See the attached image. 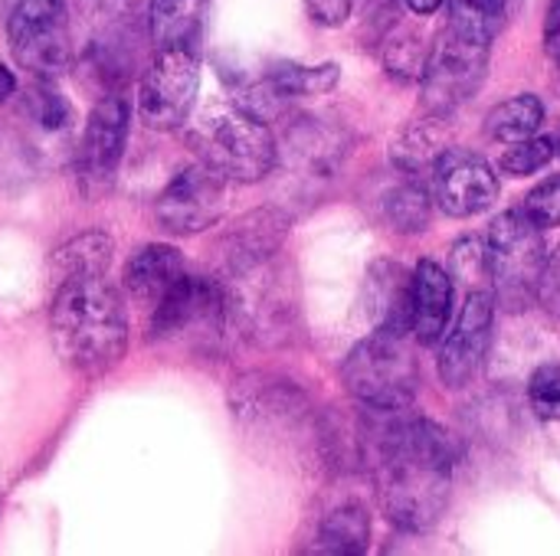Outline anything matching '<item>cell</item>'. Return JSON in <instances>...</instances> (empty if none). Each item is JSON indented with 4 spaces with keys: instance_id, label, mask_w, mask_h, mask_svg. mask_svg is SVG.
Listing matches in <instances>:
<instances>
[{
    "instance_id": "1",
    "label": "cell",
    "mask_w": 560,
    "mask_h": 556,
    "mask_svg": "<svg viewBox=\"0 0 560 556\" xmlns=\"http://www.w3.org/2000/svg\"><path fill=\"white\" fill-rule=\"evenodd\" d=\"M400 413L377 410L381 423L368 426L374 485L384 518L400 531L423 534L450 508L459 446L440 423Z\"/></svg>"
},
{
    "instance_id": "2",
    "label": "cell",
    "mask_w": 560,
    "mask_h": 556,
    "mask_svg": "<svg viewBox=\"0 0 560 556\" xmlns=\"http://www.w3.org/2000/svg\"><path fill=\"white\" fill-rule=\"evenodd\" d=\"M49 331L52 347L69 370L98 377L125 357L128 318L121 295L105 275L66 282L56 288Z\"/></svg>"
},
{
    "instance_id": "3",
    "label": "cell",
    "mask_w": 560,
    "mask_h": 556,
    "mask_svg": "<svg viewBox=\"0 0 560 556\" xmlns=\"http://www.w3.org/2000/svg\"><path fill=\"white\" fill-rule=\"evenodd\" d=\"M190 144L213 174L230 184H256L279 164V144L269 125L243 105L207 108L194 128Z\"/></svg>"
},
{
    "instance_id": "4",
    "label": "cell",
    "mask_w": 560,
    "mask_h": 556,
    "mask_svg": "<svg viewBox=\"0 0 560 556\" xmlns=\"http://www.w3.org/2000/svg\"><path fill=\"white\" fill-rule=\"evenodd\" d=\"M407 338L410 334L377 328L348 354L341 367V380L348 393L368 410L397 413L413 403L420 387V367Z\"/></svg>"
},
{
    "instance_id": "5",
    "label": "cell",
    "mask_w": 560,
    "mask_h": 556,
    "mask_svg": "<svg viewBox=\"0 0 560 556\" xmlns=\"http://www.w3.org/2000/svg\"><path fill=\"white\" fill-rule=\"evenodd\" d=\"M230 334L226 288L220 279L180 275L177 285L154 305L151 341L213 354Z\"/></svg>"
},
{
    "instance_id": "6",
    "label": "cell",
    "mask_w": 560,
    "mask_h": 556,
    "mask_svg": "<svg viewBox=\"0 0 560 556\" xmlns=\"http://www.w3.org/2000/svg\"><path fill=\"white\" fill-rule=\"evenodd\" d=\"M217 279L226 288L230 331H240L256 344H279L289 338L295 318V298L279 265V252Z\"/></svg>"
},
{
    "instance_id": "7",
    "label": "cell",
    "mask_w": 560,
    "mask_h": 556,
    "mask_svg": "<svg viewBox=\"0 0 560 556\" xmlns=\"http://www.w3.org/2000/svg\"><path fill=\"white\" fill-rule=\"evenodd\" d=\"M486 262L495 301L522 311L538 298L548 246L541 239V229L525 216V210H509L492 220L486 233Z\"/></svg>"
},
{
    "instance_id": "8",
    "label": "cell",
    "mask_w": 560,
    "mask_h": 556,
    "mask_svg": "<svg viewBox=\"0 0 560 556\" xmlns=\"http://www.w3.org/2000/svg\"><path fill=\"white\" fill-rule=\"evenodd\" d=\"M486 72H489V43L446 26L430 46V59L420 79L423 108L436 118H446L479 92Z\"/></svg>"
},
{
    "instance_id": "9",
    "label": "cell",
    "mask_w": 560,
    "mask_h": 556,
    "mask_svg": "<svg viewBox=\"0 0 560 556\" xmlns=\"http://www.w3.org/2000/svg\"><path fill=\"white\" fill-rule=\"evenodd\" d=\"M7 33L16 62L43 79L59 75L72 59L66 0H7Z\"/></svg>"
},
{
    "instance_id": "10",
    "label": "cell",
    "mask_w": 560,
    "mask_h": 556,
    "mask_svg": "<svg viewBox=\"0 0 560 556\" xmlns=\"http://www.w3.org/2000/svg\"><path fill=\"white\" fill-rule=\"evenodd\" d=\"M200 88V56L194 49H158L141 79L138 115L148 128L171 131L187 121Z\"/></svg>"
},
{
    "instance_id": "11",
    "label": "cell",
    "mask_w": 560,
    "mask_h": 556,
    "mask_svg": "<svg viewBox=\"0 0 560 556\" xmlns=\"http://www.w3.org/2000/svg\"><path fill=\"white\" fill-rule=\"evenodd\" d=\"M125 138H128V105L121 95H108L92 108L75 151V180L89 200H98L102 193L112 190L125 154Z\"/></svg>"
},
{
    "instance_id": "12",
    "label": "cell",
    "mask_w": 560,
    "mask_h": 556,
    "mask_svg": "<svg viewBox=\"0 0 560 556\" xmlns=\"http://www.w3.org/2000/svg\"><path fill=\"white\" fill-rule=\"evenodd\" d=\"M495 321V292L492 285H476L466 292L456 324L443 338L440 377L446 387H466L486 364Z\"/></svg>"
},
{
    "instance_id": "13",
    "label": "cell",
    "mask_w": 560,
    "mask_h": 556,
    "mask_svg": "<svg viewBox=\"0 0 560 556\" xmlns=\"http://www.w3.org/2000/svg\"><path fill=\"white\" fill-rule=\"evenodd\" d=\"M226 206V180L207 164L180 170L158 197L154 216L167 233L194 236L220 223Z\"/></svg>"
},
{
    "instance_id": "14",
    "label": "cell",
    "mask_w": 560,
    "mask_h": 556,
    "mask_svg": "<svg viewBox=\"0 0 560 556\" xmlns=\"http://www.w3.org/2000/svg\"><path fill=\"white\" fill-rule=\"evenodd\" d=\"M430 190L443 213L456 220H469L486 213L499 200V177L492 174L486 157L450 144L433 167Z\"/></svg>"
},
{
    "instance_id": "15",
    "label": "cell",
    "mask_w": 560,
    "mask_h": 556,
    "mask_svg": "<svg viewBox=\"0 0 560 556\" xmlns=\"http://www.w3.org/2000/svg\"><path fill=\"white\" fill-rule=\"evenodd\" d=\"M345 151H348V138L338 128L322 125L318 118L295 121L285 131V141L279 144V157L285 161V167H292L299 177H308V180L331 177L338 170Z\"/></svg>"
},
{
    "instance_id": "16",
    "label": "cell",
    "mask_w": 560,
    "mask_h": 556,
    "mask_svg": "<svg viewBox=\"0 0 560 556\" xmlns=\"http://www.w3.org/2000/svg\"><path fill=\"white\" fill-rule=\"evenodd\" d=\"M450 321H453V275L433 259H423L413 269L410 334L423 347H433L446 338Z\"/></svg>"
},
{
    "instance_id": "17",
    "label": "cell",
    "mask_w": 560,
    "mask_h": 556,
    "mask_svg": "<svg viewBox=\"0 0 560 556\" xmlns=\"http://www.w3.org/2000/svg\"><path fill=\"white\" fill-rule=\"evenodd\" d=\"M289 233V220L279 210H256L243 216L217 246L220 252V275L246 269L253 262H262L282 249V239Z\"/></svg>"
},
{
    "instance_id": "18",
    "label": "cell",
    "mask_w": 560,
    "mask_h": 556,
    "mask_svg": "<svg viewBox=\"0 0 560 556\" xmlns=\"http://www.w3.org/2000/svg\"><path fill=\"white\" fill-rule=\"evenodd\" d=\"M364 305L381 331L410 334V305H413V272L397 262H377L368 272Z\"/></svg>"
},
{
    "instance_id": "19",
    "label": "cell",
    "mask_w": 560,
    "mask_h": 556,
    "mask_svg": "<svg viewBox=\"0 0 560 556\" xmlns=\"http://www.w3.org/2000/svg\"><path fill=\"white\" fill-rule=\"evenodd\" d=\"M184 275V259L174 246H144L141 252H135L125 265L121 275V288L131 301L138 305H158Z\"/></svg>"
},
{
    "instance_id": "20",
    "label": "cell",
    "mask_w": 560,
    "mask_h": 556,
    "mask_svg": "<svg viewBox=\"0 0 560 556\" xmlns=\"http://www.w3.org/2000/svg\"><path fill=\"white\" fill-rule=\"evenodd\" d=\"M207 0H151V39L158 49L200 52Z\"/></svg>"
},
{
    "instance_id": "21",
    "label": "cell",
    "mask_w": 560,
    "mask_h": 556,
    "mask_svg": "<svg viewBox=\"0 0 560 556\" xmlns=\"http://www.w3.org/2000/svg\"><path fill=\"white\" fill-rule=\"evenodd\" d=\"M446 147H450V138L443 131V118L430 115L427 121L404 128V134L390 147V157H394L397 170H404V177L430 180L433 167L446 154Z\"/></svg>"
},
{
    "instance_id": "22",
    "label": "cell",
    "mask_w": 560,
    "mask_h": 556,
    "mask_svg": "<svg viewBox=\"0 0 560 556\" xmlns=\"http://www.w3.org/2000/svg\"><path fill=\"white\" fill-rule=\"evenodd\" d=\"M112 252H115V242L108 233H82V236H75L56 249V256L49 262V279L59 288L66 282H75V279L105 275Z\"/></svg>"
},
{
    "instance_id": "23",
    "label": "cell",
    "mask_w": 560,
    "mask_h": 556,
    "mask_svg": "<svg viewBox=\"0 0 560 556\" xmlns=\"http://www.w3.org/2000/svg\"><path fill=\"white\" fill-rule=\"evenodd\" d=\"M371 544V518L364 511L361 501H341L338 508H331L315 534V554H335V556H354L364 554Z\"/></svg>"
},
{
    "instance_id": "24",
    "label": "cell",
    "mask_w": 560,
    "mask_h": 556,
    "mask_svg": "<svg viewBox=\"0 0 560 556\" xmlns=\"http://www.w3.org/2000/svg\"><path fill=\"white\" fill-rule=\"evenodd\" d=\"M545 125V105L538 95L525 92V95H515L502 105H495L486 118V134L492 141H502V144H512V141H522V138H532L538 134Z\"/></svg>"
},
{
    "instance_id": "25",
    "label": "cell",
    "mask_w": 560,
    "mask_h": 556,
    "mask_svg": "<svg viewBox=\"0 0 560 556\" xmlns=\"http://www.w3.org/2000/svg\"><path fill=\"white\" fill-rule=\"evenodd\" d=\"M341 69L335 62H322V66H276L266 79V92L269 98H305V95H325L338 85Z\"/></svg>"
},
{
    "instance_id": "26",
    "label": "cell",
    "mask_w": 560,
    "mask_h": 556,
    "mask_svg": "<svg viewBox=\"0 0 560 556\" xmlns=\"http://www.w3.org/2000/svg\"><path fill=\"white\" fill-rule=\"evenodd\" d=\"M505 20H509V0H450L446 26L492 46V39L502 33Z\"/></svg>"
},
{
    "instance_id": "27",
    "label": "cell",
    "mask_w": 560,
    "mask_h": 556,
    "mask_svg": "<svg viewBox=\"0 0 560 556\" xmlns=\"http://www.w3.org/2000/svg\"><path fill=\"white\" fill-rule=\"evenodd\" d=\"M384 213H387V220H390L394 229H400V233H420V229L430 226V213H433L430 190L423 187V180L407 177L404 184H397L384 197Z\"/></svg>"
},
{
    "instance_id": "28",
    "label": "cell",
    "mask_w": 560,
    "mask_h": 556,
    "mask_svg": "<svg viewBox=\"0 0 560 556\" xmlns=\"http://www.w3.org/2000/svg\"><path fill=\"white\" fill-rule=\"evenodd\" d=\"M430 46L433 43H427V36L420 29L397 26L384 39V66H387V72L397 75V79H404V82L423 79L427 59H430Z\"/></svg>"
},
{
    "instance_id": "29",
    "label": "cell",
    "mask_w": 560,
    "mask_h": 556,
    "mask_svg": "<svg viewBox=\"0 0 560 556\" xmlns=\"http://www.w3.org/2000/svg\"><path fill=\"white\" fill-rule=\"evenodd\" d=\"M558 154V144L545 134H532V138H522V141H512L502 157H499V167L512 177H528L535 170H541L545 164H551Z\"/></svg>"
},
{
    "instance_id": "30",
    "label": "cell",
    "mask_w": 560,
    "mask_h": 556,
    "mask_svg": "<svg viewBox=\"0 0 560 556\" xmlns=\"http://www.w3.org/2000/svg\"><path fill=\"white\" fill-rule=\"evenodd\" d=\"M23 111L46 131H66L69 121H72V108L69 102L62 98L59 88H52L49 82H36L23 102Z\"/></svg>"
},
{
    "instance_id": "31",
    "label": "cell",
    "mask_w": 560,
    "mask_h": 556,
    "mask_svg": "<svg viewBox=\"0 0 560 556\" xmlns=\"http://www.w3.org/2000/svg\"><path fill=\"white\" fill-rule=\"evenodd\" d=\"M528 400L538 419L560 423V364H545L532 374Z\"/></svg>"
},
{
    "instance_id": "32",
    "label": "cell",
    "mask_w": 560,
    "mask_h": 556,
    "mask_svg": "<svg viewBox=\"0 0 560 556\" xmlns=\"http://www.w3.org/2000/svg\"><path fill=\"white\" fill-rule=\"evenodd\" d=\"M525 216L538 226V229H558L560 226V174L541 180L528 200H525Z\"/></svg>"
},
{
    "instance_id": "33",
    "label": "cell",
    "mask_w": 560,
    "mask_h": 556,
    "mask_svg": "<svg viewBox=\"0 0 560 556\" xmlns=\"http://www.w3.org/2000/svg\"><path fill=\"white\" fill-rule=\"evenodd\" d=\"M79 7L89 26L98 33V43H105L115 29H121L131 13V0H79Z\"/></svg>"
},
{
    "instance_id": "34",
    "label": "cell",
    "mask_w": 560,
    "mask_h": 556,
    "mask_svg": "<svg viewBox=\"0 0 560 556\" xmlns=\"http://www.w3.org/2000/svg\"><path fill=\"white\" fill-rule=\"evenodd\" d=\"M538 301L560 318V246L548 256L545 262V272H541V282H538Z\"/></svg>"
},
{
    "instance_id": "35",
    "label": "cell",
    "mask_w": 560,
    "mask_h": 556,
    "mask_svg": "<svg viewBox=\"0 0 560 556\" xmlns=\"http://www.w3.org/2000/svg\"><path fill=\"white\" fill-rule=\"evenodd\" d=\"M308 16L322 26H341L351 16V0H305Z\"/></svg>"
},
{
    "instance_id": "36",
    "label": "cell",
    "mask_w": 560,
    "mask_h": 556,
    "mask_svg": "<svg viewBox=\"0 0 560 556\" xmlns=\"http://www.w3.org/2000/svg\"><path fill=\"white\" fill-rule=\"evenodd\" d=\"M545 49L555 69V82L560 88V0H551L548 7V20H545Z\"/></svg>"
},
{
    "instance_id": "37",
    "label": "cell",
    "mask_w": 560,
    "mask_h": 556,
    "mask_svg": "<svg viewBox=\"0 0 560 556\" xmlns=\"http://www.w3.org/2000/svg\"><path fill=\"white\" fill-rule=\"evenodd\" d=\"M407 7L417 13V16H430L443 7V0H407Z\"/></svg>"
},
{
    "instance_id": "38",
    "label": "cell",
    "mask_w": 560,
    "mask_h": 556,
    "mask_svg": "<svg viewBox=\"0 0 560 556\" xmlns=\"http://www.w3.org/2000/svg\"><path fill=\"white\" fill-rule=\"evenodd\" d=\"M13 92H16V79H13V75H10V72L0 66V102H7Z\"/></svg>"
},
{
    "instance_id": "39",
    "label": "cell",
    "mask_w": 560,
    "mask_h": 556,
    "mask_svg": "<svg viewBox=\"0 0 560 556\" xmlns=\"http://www.w3.org/2000/svg\"><path fill=\"white\" fill-rule=\"evenodd\" d=\"M555 144H558V151H560V131H558V141H555Z\"/></svg>"
}]
</instances>
